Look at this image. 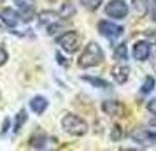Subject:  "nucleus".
<instances>
[{
  "label": "nucleus",
  "mask_w": 156,
  "mask_h": 151,
  "mask_svg": "<svg viewBox=\"0 0 156 151\" xmlns=\"http://www.w3.org/2000/svg\"><path fill=\"white\" fill-rule=\"evenodd\" d=\"M18 7H20V18L23 21H32L35 14V2L34 0H16Z\"/></svg>",
  "instance_id": "6"
},
{
  "label": "nucleus",
  "mask_w": 156,
  "mask_h": 151,
  "mask_svg": "<svg viewBox=\"0 0 156 151\" xmlns=\"http://www.w3.org/2000/svg\"><path fill=\"white\" fill-rule=\"evenodd\" d=\"M105 14L112 16V18H116V20H123V18L128 14L126 2H123V0H111V2L105 5Z\"/></svg>",
  "instance_id": "4"
},
{
  "label": "nucleus",
  "mask_w": 156,
  "mask_h": 151,
  "mask_svg": "<svg viewBox=\"0 0 156 151\" xmlns=\"http://www.w3.org/2000/svg\"><path fill=\"white\" fill-rule=\"evenodd\" d=\"M147 111L153 113V114H156V99H153V100L147 102Z\"/></svg>",
  "instance_id": "22"
},
{
  "label": "nucleus",
  "mask_w": 156,
  "mask_h": 151,
  "mask_svg": "<svg viewBox=\"0 0 156 151\" xmlns=\"http://www.w3.org/2000/svg\"><path fill=\"white\" fill-rule=\"evenodd\" d=\"M153 67L156 69V55H154V60H153Z\"/></svg>",
  "instance_id": "25"
},
{
  "label": "nucleus",
  "mask_w": 156,
  "mask_h": 151,
  "mask_svg": "<svg viewBox=\"0 0 156 151\" xmlns=\"http://www.w3.org/2000/svg\"><path fill=\"white\" fill-rule=\"evenodd\" d=\"M48 99L46 97H42V95H37V97H34L32 100H30V109L35 113V114H42L44 111L48 109Z\"/></svg>",
  "instance_id": "9"
},
{
  "label": "nucleus",
  "mask_w": 156,
  "mask_h": 151,
  "mask_svg": "<svg viewBox=\"0 0 156 151\" xmlns=\"http://www.w3.org/2000/svg\"><path fill=\"white\" fill-rule=\"evenodd\" d=\"M132 5H133V11L139 16H144L147 13V7H149L147 0H132Z\"/></svg>",
  "instance_id": "15"
},
{
  "label": "nucleus",
  "mask_w": 156,
  "mask_h": 151,
  "mask_svg": "<svg viewBox=\"0 0 156 151\" xmlns=\"http://www.w3.org/2000/svg\"><path fill=\"white\" fill-rule=\"evenodd\" d=\"M7 58H9L7 51H5V48H4V46L0 44V67H2V65H4L5 62H7Z\"/></svg>",
  "instance_id": "20"
},
{
  "label": "nucleus",
  "mask_w": 156,
  "mask_h": 151,
  "mask_svg": "<svg viewBox=\"0 0 156 151\" xmlns=\"http://www.w3.org/2000/svg\"><path fill=\"white\" fill-rule=\"evenodd\" d=\"M27 120H28V116H27V111H20L18 113V116H16V123H14V132H20L21 130V127L27 123Z\"/></svg>",
  "instance_id": "16"
},
{
  "label": "nucleus",
  "mask_w": 156,
  "mask_h": 151,
  "mask_svg": "<svg viewBox=\"0 0 156 151\" xmlns=\"http://www.w3.org/2000/svg\"><path fill=\"white\" fill-rule=\"evenodd\" d=\"M74 13V7L72 5H63V9H62V14L63 16H69V14H72Z\"/></svg>",
  "instance_id": "23"
},
{
  "label": "nucleus",
  "mask_w": 156,
  "mask_h": 151,
  "mask_svg": "<svg viewBox=\"0 0 156 151\" xmlns=\"http://www.w3.org/2000/svg\"><path fill=\"white\" fill-rule=\"evenodd\" d=\"M102 2H104V0H86V4H88L90 9H98Z\"/></svg>",
  "instance_id": "21"
},
{
  "label": "nucleus",
  "mask_w": 156,
  "mask_h": 151,
  "mask_svg": "<svg viewBox=\"0 0 156 151\" xmlns=\"http://www.w3.org/2000/svg\"><path fill=\"white\" fill-rule=\"evenodd\" d=\"M128 74H130V69H128L126 65H116V67H112V77L116 79V83H119V84L126 83Z\"/></svg>",
  "instance_id": "11"
},
{
  "label": "nucleus",
  "mask_w": 156,
  "mask_h": 151,
  "mask_svg": "<svg viewBox=\"0 0 156 151\" xmlns=\"http://www.w3.org/2000/svg\"><path fill=\"white\" fill-rule=\"evenodd\" d=\"M30 148H34V149H42V148H46V135H44L42 132H35L34 135L30 137Z\"/></svg>",
  "instance_id": "12"
},
{
  "label": "nucleus",
  "mask_w": 156,
  "mask_h": 151,
  "mask_svg": "<svg viewBox=\"0 0 156 151\" xmlns=\"http://www.w3.org/2000/svg\"><path fill=\"white\" fill-rule=\"evenodd\" d=\"M98 32L104 37H107V39H118L125 30H123V27H119V25H114L112 21H105V20H104V21L98 23Z\"/></svg>",
  "instance_id": "5"
},
{
  "label": "nucleus",
  "mask_w": 156,
  "mask_h": 151,
  "mask_svg": "<svg viewBox=\"0 0 156 151\" xmlns=\"http://www.w3.org/2000/svg\"><path fill=\"white\" fill-rule=\"evenodd\" d=\"M102 109L105 111L107 114L111 116H121L123 114V111H125V107L121 106V102H116V100H107L102 104Z\"/></svg>",
  "instance_id": "10"
},
{
  "label": "nucleus",
  "mask_w": 156,
  "mask_h": 151,
  "mask_svg": "<svg viewBox=\"0 0 156 151\" xmlns=\"http://www.w3.org/2000/svg\"><path fill=\"white\" fill-rule=\"evenodd\" d=\"M0 2H4V0H0Z\"/></svg>",
  "instance_id": "26"
},
{
  "label": "nucleus",
  "mask_w": 156,
  "mask_h": 151,
  "mask_svg": "<svg viewBox=\"0 0 156 151\" xmlns=\"http://www.w3.org/2000/svg\"><path fill=\"white\" fill-rule=\"evenodd\" d=\"M0 18H2V23H4L5 27H9V28L16 27L18 21H20V14L16 13L14 9H11V7L2 9V11H0Z\"/></svg>",
  "instance_id": "7"
},
{
  "label": "nucleus",
  "mask_w": 156,
  "mask_h": 151,
  "mask_svg": "<svg viewBox=\"0 0 156 151\" xmlns=\"http://www.w3.org/2000/svg\"><path fill=\"white\" fill-rule=\"evenodd\" d=\"M102 60H104L102 48L97 42H90L84 48V51L81 53V56H79V67H84V69L95 67V65L102 63Z\"/></svg>",
  "instance_id": "1"
},
{
  "label": "nucleus",
  "mask_w": 156,
  "mask_h": 151,
  "mask_svg": "<svg viewBox=\"0 0 156 151\" xmlns=\"http://www.w3.org/2000/svg\"><path fill=\"white\" fill-rule=\"evenodd\" d=\"M121 137H123V132H121V127H119V125H114V128H112V134H111V139H112V141H119Z\"/></svg>",
  "instance_id": "19"
},
{
  "label": "nucleus",
  "mask_w": 156,
  "mask_h": 151,
  "mask_svg": "<svg viewBox=\"0 0 156 151\" xmlns=\"http://www.w3.org/2000/svg\"><path fill=\"white\" fill-rule=\"evenodd\" d=\"M62 127L65 132H69L70 135H84L88 132V125L83 118H79L76 114H65L62 120Z\"/></svg>",
  "instance_id": "2"
},
{
  "label": "nucleus",
  "mask_w": 156,
  "mask_h": 151,
  "mask_svg": "<svg viewBox=\"0 0 156 151\" xmlns=\"http://www.w3.org/2000/svg\"><path fill=\"white\" fill-rule=\"evenodd\" d=\"M56 13H53V11H42L41 14H39V23L41 25H53V23H56Z\"/></svg>",
  "instance_id": "13"
},
{
  "label": "nucleus",
  "mask_w": 156,
  "mask_h": 151,
  "mask_svg": "<svg viewBox=\"0 0 156 151\" xmlns=\"http://www.w3.org/2000/svg\"><path fill=\"white\" fill-rule=\"evenodd\" d=\"M149 55H151V46H149V42H146V41H139V42L133 46V58L135 60H139V62L147 60Z\"/></svg>",
  "instance_id": "8"
},
{
  "label": "nucleus",
  "mask_w": 156,
  "mask_h": 151,
  "mask_svg": "<svg viewBox=\"0 0 156 151\" xmlns=\"http://www.w3.org/2000/svg\"><path fill=\"white\" fill-rule=\"evenodd\" d=\"M142 90H140V93H149V92H151V90H153V88H154V79H153V77H146V81H144V84H142Z\"/></svg>",
  "instance_id": "18"
},
{
  "label": "nucleus",
  "mask_w": 156,
  "mask_h": 151,
  "mask_svg": "<svg viewBox=\"0 0 156 151\" xmlns=\"http://www.w3.org/2000/svg\"><path fill=\"white\" fill-rule=\"evenodd\" d=\"M58 46H62V49L67 51V53H76L81 46V35L77 32H65L63 35H60L56 39Z\"/></svg>",
  "instance_id": "3"
},
{
  "label": "nucleus",
  "mask_w": 156,
  "mask_h": 151,
  "mask_svg": "<svg viewBox=\"0 0 156 151\" xmlns=\"http://www.w3.org/2000/svg\"><path fill=\"white\" fill-rule=\"evenodd\" d=\"M114 55L118 60H126L128 58V49H126V44H118L116 49H114Z\"/></svg>",
  "instance_id": "17"
},
{
  "label": "nucleus",
  "mask_w": 156,
  "mask_h": 151,
  "mask_svg": "<svg viewBox=\"0 0 156 151\" xmlns=\"http://www.w3.org/2000/svg\"><path fill=\"white\" fill-rule=\"evenodd\" d=\"M83 81H86V83H90V84H93V86H97V88H104V90L111 88V84H109L107 81H104L102 77H93V76H83Z\"/></svg>",
  "instance_id": "14"
},
{
  "label": "nucleus",
  "mask_w": 156,
  "mask_h": 151,
  "mask_svg": "<svg viewBox=\"0 0 156 151\" xmlns=\"http://www.w3.org/2000/svg\"><path fill=\"white\" fill-rule=\"evenodd\" d=\"M151 16H153V20L156 21V0H153V4H151Z\"/></svg>",
  "instance_id": "24"
}]
</instances>
